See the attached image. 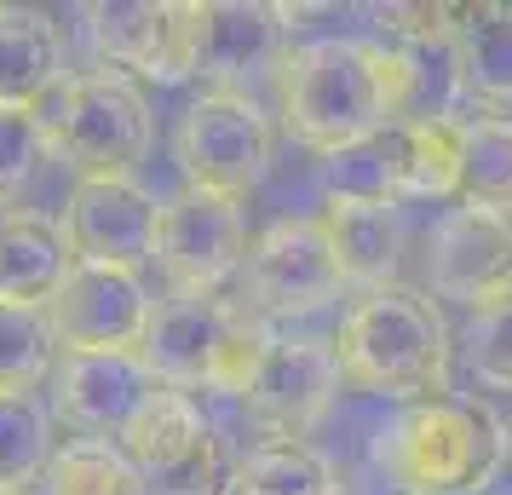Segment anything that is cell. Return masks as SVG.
I'll list each match as a JSON object with an SVG mask.
<instances>
[{
	"instance_id": "11",
	"label": "cell",
	"mask_w": 512,
	"mask_h": 495,
	"mask_svg": "<svg viewBox=\"0 0 512 495\" xmlns=\"http://www.w3.org/2000/svg\"><path fill=\"white\" fill-rule=\"evenodd\" d=\"M242 283L259 311H317L340 294V260L323 219H277L248 242Z\"/></svg>"
},
{
	"instance_id": "20",
	"label": "cell",
	"mask_w": 512,
	"mask_h": 495,
	"mask_svg": "<svg viewBox=\"0 0 512 495\" xmlns=\"http://www.w3.org/2000/svg\"><path fill=\"white\" fill-rule=\"evenodd\" d=\"M323 225L346 283L374 294L397 277V260H403V208L397 202H328Z\"/></svg>"
},
{
	"instance_id": "8",
	"label": "cell",
	"mask_w": 512,
	"mask_h": 495,
	"mask_svg": "<svg viewBox=\"0 0 512 495\" xmlns=\"http://www.w3.org/2000/svg\"><path fill=\"white\" fill-rule=\"evenodd\" d=\"M248 260V219L242 202L185 185L162 202L156 219V265L167 271L173 294H219Z\"/></svg>"
},
{
	"instance_id": "12",
	"label": "cell",
	"mask_w": 512,
	"mask_h": 495,
	"mask_svg": "<svg viewBox=\"0 0 512 495\" xmlns=\"http://www.w3.org/2000/svg\"><path fill=\"white\" fill-rule=\"evenodd\" d=\"M334 392H340L334 340H311V334L282 340V334H271V346L259 357V369H254V380H248L242 403H248L277 438H305V432L328 415Z\"/></svg>"
},
{
	"instance_id": "7",
	"label": "cell",
	"mask_w": 512,
	"mask_h": 495,
	"mask_svg": "<svg viewBox=\"0 0 512 495\" xmlns=\"http://www.w3.org/2000/svg\"><path fill=\"white\" fill-rule=\"evenodd\" d=\"M271 144H277L271 116L254 98L219 87V93H202L185 110L179 133H173V156L185 167V185L242 202L271 173Z\"/></svg>"
},
{
	"instance_id": "2",
	"label": "cell",
	"mask_w": 512,
	"mask_h": 495,
	"mask_svg": "<svg viewBox=\"0 0 512 495\" xmlns=\"http://www.w3.org/2000/svg\"><path fill=\"white\" fill-rule=\"evenodd\" d=\"M507 461V421L489 403H403L374 432V467L403 495H484Z\"/></svg>"
},
{
	"instance_id": "21",
	"label": "cell",
	"mask_w": 512,
	"mask_h": 495,
	"mask_svg": "<svg viewBox=\"0 0 512 495\" xmlns=\"http://www.w3.org/2000/svg\"><path fill=\"white\" fill-rule=\"evenodd\" d=\"M231 495H346L340 478L305 438H271L231 472Z\"/></svg>"
},
{
	"instance_id": "17",
	"label": "cell",
	"mask_w": 512,
	"mask_h": 495,
	"mask_svg": "<svg viewBox=\"0 0 512 495\" xmlns=\"http://www.w3.org/2000/svg\"><path fill=\"white\" fill-rule=\"evenodd\" d=\"M70 265L75 254L52 213H35V208L0 213V306L47 311V300L70 277Z\"/></svg>"
},
{
	"instance_id": "1",
	"label": "cell",
	"mask_w": 512,
	"mask_h": 495,
	"mask_svg": "<svg viewBox=\"0 0 512 495\" xmlns=\"http://www.w3.org/2000/svg\"><path fill=\"white\" fill-rule=\"evenodd\" d=\"M397 121V70L380 41L323 35L282 58V127L305 150H346Z\"/></svg>"
},
{
	"instance_id": "13",
	"label": "cell",
	"mask_w": 512,
	"mask_h": 495,
	"mask_svg": "<svg viewBox=\"0 0 512 495\" xmlns=\"http://www.w3.org/2000/svg\"><path fill=\"white\" fill-rule=\"evenodd\" d=\"M426 277L443 300L484 311L489 300L512 294V219L489 208H449L432 231Z\"/></svg>"
},
{
	"instance_id": "29",
	"label": "cell",
	"mask_w": 512,
	"mask_h": 495,
	"mask_svg": "<svg viewBox=\"0 0 512 495\" xmlns=\"http://www.w3.org/2000/svg\"><path fill=\"white\" fill-rule=\"evenodd\" d=\"M466 369L495 386V392H512V294L489 300L484 311H472L466 323Z\"/></svg>"
},
{
	"instance_id": "6",
	"label": "cell",
	"mask_w": 512,
	"mask_h": 495,
	"mask_svg": "<svg viewBox=\"0 0 512 495\" xmlns=\"http://www.w3.org/2000/svg\"><path fill=\"white\" fill-rule=\"evenodd\" d=\"M121 461L133 467L139 490L150 495H225L231 472L219 455V432L202 415V403L190 392H167L156 386L144 409L127 421V432L116 438Z\"/></svg>"
},
{
	"instance_id": "15",
	"label": "cell",
	"mask_w": 512,
	"mask_h": 495,
	"mask_svg": "<svg viewBox=\"0 0 512 495\" xmlns=\"http://www.w3.org/2000/svg\"><path fill=\"white\" fill-rule=\"evenodd\" d=\"M98 64L144 81H185V6L173 0H98L81 12Z\"/></svg>"
},
{
	"instance_id": "31",
	"label": "cell",
	"mask_w": 512,
	"mask_h": 495,
	"mask_svg": "<svg viewBox=\"0 0 512 495\" xmlns=\"http://www.w3.org/2000/svg\"><path fill=\"white\" fill-rule=\"evenodd\" d=\"M507 467H512V421H507Z\"/></svg>"
},
{
	"instance_id": "23",
	"label": "cell",
	"mask_w": 512,
	"mask_h": 495,
	"mask_svg": "<svg viewBox=\"0 0 512 495\" xmlns=\"http://www.w3.org/2000/svg\"><path fill=\"white\" fill-rule=\"evenodd\" d=\"M466 208H489L512 219V121L507 116H466L461 121V185Z\"/></svg>"
},
{
	"instance_id": "19",
	"label": "cell",
	"mask_w": 512,
	"mask_h": 495,
	"mask_svg": "<svg viewBox=\"0 0 512 495\" xmlns=\"http://www.w3.org/2000/svg\"><path fill=\"white\" fill-rule=\"evenodd\" d=\"M64 81V35L35 6H0V104L41 110Z\"/></svg>"
},
{
	"instance_id": "14",
	"label": "cell",
	"mask_w": 512,
	"mask_h": 495,
	"mask_svg": "<svg viewBox=\"0 0 512 495\" xmlns=\"http://www.w3.org/2000/svg\"><path fill=\"white\" fill-rule=\"evenodd\" d=\"M150 392L156 380L139 352H64V363L52 369V409L64 415V426L98 444H116Z\"/></svg>"
},
{
	"instance_id": "25",
	"label": "cell",
	"mask_w": 512,
	"mask_h": 495,
	"mask_svg": "<svg viewBox=\"0 0 512 495\" xmlns=\"http://www.w3.org/2000/svg\"><path fill=\"white\" fill-rule=\"evenodd\" d=\"M455 47H461V70H466V93L512 98V6H466L461 29H455Z\"/></svg>"
},
{
	"instance_id": "28",
	"label": "cell",
	"mask_w": 512,
	"mask_h": 495,
	"mask_svg": "<svg viewBox=\"0 0 512 495\" xmlns=\"http://www.w3.org/2000/svg\"><path fill=\"white\" fill-rule=\"evenodd\" d=\"M58 340L47 329V311L29 306H0V392H29L52 375Z\"/></svg>"
},
{
	"instance_id": "22",
	"label": "cell",
	"mask_w": 512,
	"mask_h": 495,
	"mask_svg": "<svg viewBox=\"0 0 512 495\" xmlns=\"http://www.w3.org/2000/svg\"><path fill=\"white\" fill-rule=\"evenodd\" d=\"M397 173H403V127L397 121L323 156L328 202H397Z\"/></svg>"
},
{
	"instance_id": "16",
	"label": "cell",
	"mask_w": 512,
	"mask_h": 495,
	"mask_svg": "<svg viewBox=\"0 0 512 495\" xmlns=\"http://www.w3.org/2000/svg\"><path fill=\"white\" fill-rule=\"evenodd\" d=\"M282 6L265 0H190L185 6V64L202 81H242L277 64L282 52Z\"/></svg>"
},
{
	"instance_id": "30",
	"label": "cell",
	"mask_w": 512,
	"mask_h": 495,
	"mask_svg": "<svg viewBox=\"0 0 512 495\" xmlns=\"http://www.w3.org/2000/svg\"><path fill=\"white\" fill-rule=\"evenodd\" d=\"M47 156V133H41V110H18L0 104V202H12L18 190L35 179V167Z\"/></svg>"
},
{
	"instance_id": "34",
	"label": "cell",
	"mask_w": 512,
	"mask_h": 495,
	"mask_svg": "<svg viewBox=\"0 0 512 495\" xmlns=\"http://www.w3.org/2000/svg\"><path fill=\"white\" fill-rule=\"evenodd\" d=\"M225 495H231V490H225Z\"/></svg>"
},
{
	"instance_id": "9",
	"label": "cell",
	"mask_w": 512,
	"mask_h": 495,
	"mask_svg": "<svg viewBox=\"0 0 512 495\" xmlns=\"http://www.w3.org/2000/svg\"><path fill=\"white\" fill-rule=\"evenodd\" d=\"M150 311L156 300L139 271L70 265L64 288L47 300V329L64 352H139Z\"/></svg>"
},
{
	"instance_id": "4",
	"label": "cell",
	"mask_w": 512,
	"mask_h": 495,
	"mask_svg": "<svg viewBox=\"0 0 512 495\" xmlns=\"http://www.w3.org/2000/svg\"><path fill=\"white\" fill-rule=\"evenodd\" d=\"M271 334L219 294H167L150 311L139 363L167 392H248Z\"/></svg>"
},
{
	"instance_id": "26",
	"label": "cell",
	"mask_w": 512,
	"mask_h": 495,
	"mask_svg": "<svg viewBox=\"0 0 512 495\" xmlns=\"http://www.w3.org/2000/svg\"><path fill=\"white\" fill-rule=\"evenodd\" d=\"M52 461V415L29 392H0V490H29Z\"/></svg>"
},
{
	"instance_id": "32",
	"label": "cell",
	"mask_w": 512,
	"mask_h": 495,
	"mask_svg": "<svg viewBox=\"0 0 512 495\" xmlns=\"http://www.w3.org/2000/svg\"><path fill=\"white\" fill-rule=\"evenodd\" d=\"M380 495H403V490H392V484H380Z\"/></svg>"
},
{
	"instance_id": "24",
	"label": "cell",
	"mask_w": 512,
	"mask_h": 495,
	"mask_svg": "<svg viewBox=\"0 0 512 495\" xmlns=\"http://www.w3.org/2000/svg\"><path fill=\"white\" fill-rule=\"evenodd\" d=\"M403 127V173L397 202H443L461 185V121H397Z\"/></svg>"
},
{
	"instance_id": "3",
	"label": "cell",
	"mask_w": 512,
	"mask_h": 495,
	"mask_svg": "<svg viewBox=\"0 0 512 495\" xmlns=\"http://www.w3.org/2000/svg\"><path fill=\"white\" fill-rule=\"evenodd\" d=\"M340 380L397 403H426L449 392V323L420 288L386 283L363 294L334 334Z\"/></svg>"
},
{
	"instance_id": "33",
	"label": "cell",
	"mask_w": 512,
	"mask_h": 495,
	"mask_svg": "<svg viewBox=\"0 0 512 495\" xmlns=\"http://www.w3.org/2000/svg\"><path fill=\"white\" fill-rule=\"evenodd\" d=\"M0 495H29V490H0Z\"/></svg>"
},
{
	"instance_id": "10",
	"label": "cell",
	"mask_w": 512,
	"mask_h": 495,
	"mask_svg": "<svg viewBox=\"0 0 512 495\" xmlns=\"http://www.w3.org/2000/svg\"><path fill=\"white\" fill-rule=\"evenodd\" d=\"M156 219H162V202L139 179H75L58 225L75 265L139 271L156 260Z\"/></svg>"
},
{
	"instance_id": "18",
	"label": "cell",
	"mask_w": 512,
	"mask_h": 495,
	"mask_svg": "<svg viewBox=\"0 0 512 495\" xmlns=\"http://www.w3.org/2000/svg\"><path fill=\"white\" fill-rule=\"evenodd\" d=\"M397 70V121H461L466 70L455 35H403L386 41Z\"/></svg>"
},
{
	"instance_id": "5",
	"label": "cell",
	"mask_w": 512,
	"mask_h": 495,
	"mask_svg": "<svg viewBox=\"0 0 512 495\" xmlns=\"http://www.w3.org/2000/svg\"><path fill=\"white\" fill-rule=\"evenodd\" d=\"M47 150L75 167V179H133L144 150L156 139V116L139 81L116 70L64 75L41 110Z\"/></svg>"
},
{
	"instance_id": "27",
	"label": "cell",
	"mask_w": 512,
	"mask_h": 495,
	"mask_svg": "<svg viewBox=\"0 0 512 495\" xmlns=\"http://www.w3.org/2000/svg\"><path fill=\"white\" fill-rule=\"evenodd\" d=\"M41 490L47 495H139V478L121 461L116 444L75 438V444L52 449L47 472H41Z\"/></svg>"
}]
</instances>
